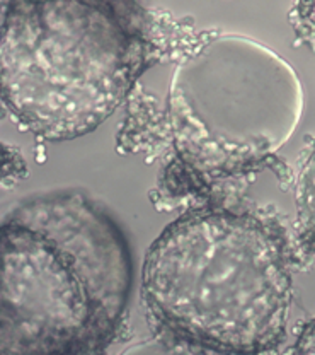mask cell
I'll list each match as a JSON object with an SVG mask.
<instances>
[{
	"mask_svg": "<svg viewBox=\"0 0 315 355\" xmlns=\"http://www.w3.org/2000/svg\"><path fill=\"white\" fill-rule=\"evenodd\" d=\"M300 238L309 250L315 251V146L303 162L296 183Z\"/></svg>",
	"mask_w": 315,
	"mask_h": 355,
	"instance_id": "cell-5",
	"label": "cell"
},
{
	"mask_svg": "<svg viewBox=\"0 0 315 355\" xmlns=\"http://www.w3.org/2000/svg\"><path fill=\"white\" fill-rule=\"evenodd\" d=\"M305 106L295 69L271 48L220 35L170 76L164 120L176 157L203 180L251 171L298 128Z\"/></svg>",
	"mask_w": 315,
	"mask_h": 355,
	"instance_id": "cell-4",
	"label": "cell"
},
{
	"mask_svg": "<svg viewBox=\"0 0 315 355\" xmlns=\"http://www.w3.org/2000/svg\"><path fill=\"white\" fill-rule=\"evenodd\" d=\"M2 355H85L114 335L133 282L128 241L79 191L19 203L2 222Z\"/></svg>",
	"mask_w": 315,
	"mask_h": 355,
	"instance_id": "cell-1",
	"label": "cell"
},
{
	"mask_svg": "<svg viewBox=\"0 0 315 355\" xmlns=\"http://www.w3.org/2000/svg\"><path fill=\"white\" fill-rule=\"evenodd\" d=\"M294 355H315V318L300 333L294 347Z\"/></svg>",
	"mask_w": 315,
	"mask_h": 355,
	"instance_id": "cell-7",
	"label": "cell"
},
{
	"mask_svg": "<svg viewBox=\"0 0 315 355\" xmlns=\"http://www.w3.org/2000/svg\"><path fill=\"white\" fill-rule=\"evenodd\" d=\"M135 3L2 2V101L26 130L72 140L125 101L150 60Z\"/></svg>",
	"mask_w": 315,
	"mask_h": 355,
	"instance_id": "cell-3",
	"label": "cell"
},
{
	"mask_svg": "<svg viewBox=\"0 0 315 355\" xmlns=\"http://www.w3.org/2000/svg\"><path fill=\"white\" fill-rule=\"evenodd\" d=\"M291 22L300 38L315 50V2L296 3L291 10Z\"/></svg>",
	"mask_w": 315,
	"mask_h": 355,
	"instance_id": "cell-6",
	"label": "cell"
},
{
	"mask_svg": "<svg viewBox=\"0 0 315 355\" xmlns=\"http://www.w3.org/2000/svg\"><path fill=\"white\" fill-rule=\"evenodd\" d=\"M294 254L276 220L224 209L184 214L148 248L142 295L181 340L227 355H261L287 336Z\"/></svg>",
	"mask_w": 315,
	"mask_h": 355,
	"instance_id": "cell-2",
	"label": "cell"
}]
</instances>
